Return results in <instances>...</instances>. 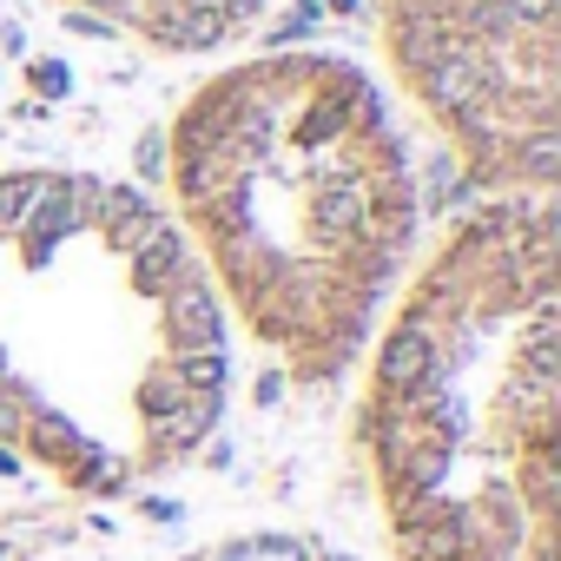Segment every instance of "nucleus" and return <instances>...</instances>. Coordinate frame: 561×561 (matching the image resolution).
Listing matches in <instances>:
<instances>
[{
	"mask_svg": "<svg viewBox=\"0 0 561 561\" xmlns=\"http://www.w3.org/2000/svg\"><path fill=\"white\" fill-rule=\"evenodd\" d=\"M357 443L397 561H554V198L456 218L370 331Z\"/></svg>",
	"mask_w": 561,
	"mask_h": 561,
	"instance_id": "7ed1b4c3",
	"label": "nucleus"
},
{
	"mask_svg": "<svg viewBox=\"0 0 561 561\" xmlns=\"http://www.w3.org/2000/svg\"><path fill=\"white\" fill-rule=\"evenodd\" d=\"M165 172L218 311L298 383L344 377L416 251V172L383 87L324 47L251 54L192 87Z\"/></svg>",
	"mask_w": 561,
	"mask_h": 561,
	"instance_id": "f03ea898",
	"label": "nucleus"
},
{
	"mask_svg": "<svg viewBox=\"0 0 561 561\" xmlns=\"http://www.w3.org/2000/svg\"><path fill=\"white\" fill-rule=\"evenodd\" d=\"M231 390L185 231L106 172H0V456L113 502L179 476Z\"/></svg>",
	"mask_w": 561,
	"mask_h": 561,
	"instance_id": "f257e3e1",
	"label": "nucleus"
},
{
	"mask_svg": "<svg viewBox=\"0 0 561 561\" xmlns=\"http://www.w3.org/2000/svg\"><path fill=\"white\" fill-rule=\"evenodd\" d=\"M383 60L495 198H548L561 159V0H377Z\"/></svg>",
	"mask_w": 561,
	"mask_h": 561,
	"instance_id": "20e7f679",
	"label": "nucleus"
},
{
	"mask_svg": "<svg viewBox=\"0 0 561 561\" xmlns=\"http://www.w3.org/2000/svg\"><path fill=\"white\" fill-rule=\"evenodd\" d=\"M54 8L146 41L159 54H218L257 27L264 0H54Z\"/></svg>",
	"mask_w": 561,
	"mask_h": 561,
	"instance_id": "39448f33",
	"label": "nucleus"
},
{
	"mask_svg": "<svg viewBox=\"0 0 561 561\" xmlns=\"http://www.w3.org/2000/svg\"><path fill=\"white\" fill-rule=\"evenodd\" d=\"M0 561H47V554H34V548H21V541H0Z\"/></svg>",
	"mask_w": 561,
	"mask_h": 561,
	"instance_id": "0eeeda50",
	"label": "nucleus"
},
{
	"mask_svg": "<svg viewBox=\"0 0 561 561\" xmlns=\"http://www.w3.org/2000/svg\"><path fill=\"white\" fill-rule=\"evenodd\" d=\"M192 561H357L318 535H231V541H211L198 548Z\"/></svg>",
	"mask_w": 561,
	"mask_h": 561,
	"instance_id": "423d86ee",
	"label": "nucleus"
}]
</instances>
